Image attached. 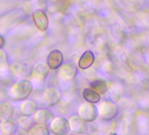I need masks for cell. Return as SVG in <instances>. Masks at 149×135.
Wrapping results in <instances>:
<instances>
[{"label":"cell","instance_id":"23","mask_svg":"<svg viewBox=\"0 0 149 135\" xmlns=\"http://www.w3.org/2000/svg\"><path fill=\"white\" fill-rule=\"evenodd\" d=\"M90 135H100V134H98V133H91Z\"/></svg>","mask_w":149,"mask_h":135},{"label":"cell","instance_id":"14","mask_svg":"<svg viewBox=\"0 0 149 135\" xmlns=\"http://www.w3.org/2000/svg\"><path fill=\"white\" fill-rule=\"evenodd\" d=\"M95 61V55L92 51H85L79 59L78 67L81 70H88Z\"/></svg>","mask_w":149,"mask_h":135},{"label":"cell","instance_id":"1","mask_svg":"<svg viewBox=\"0 0 149 135\" xmlns=\"http://www.w3.org/2000/svg\"><path fill=\"white\" fill-rule=\"evenodd\" d=\"M61 97L62 96L60 90L50 87L34 92L33 94L32 100H33L37 106H40L42 108H52L55 107L60 103Z\"/></svg>","mask_w":149,"mask_h":135},{"label":"cell","instance_id":"22","mask_svg":"<svg viewBox=\"0 0 149 135\" xmlns=\"http://www.w3.org/2000/svg\"><path fill=\"white\" fill-rule=\"evenodd\" d=\"M5 46V40L3 37L0 36V49H2Z\"/></svg>","mask_w":149,"mask_h":135},{"label":"cell","instance_id":"12","mask_svg":"<svg viewBox=\"0 0 149 135\" xmlns=\"http://www.w3.org/2000/svg\"><path fill=\"white\" fill-rule=\"evenodd\" d=\"M19 129L17 120L11 118L0 122V134L1 135H15Z\"/></svg>","mask_w":149,"mask_h":135},{"label":"cell","instance_id":"18","mask_svg":"<svg viewBox=\"0 0 149 135\" xmlns=\"http://www.w3.org/2000/svg\"><path fill=\"white\" fill-rule=\"evenodd\" d=\"M91 88L100 95H104L108 90V85L104 80L97 79L91 83Z\"/></svg>","mask_w":149,"mask_h":135},{"label":"cell","instance_id":"4","mask_svg":"<svg viewBox=\"0 0 149 135\" xmlns=\"http://www.w3.org/2000/svg\"><path fill=\"white\" fill-rule=\"evenodd\" d=\"M49 71V68L45 63H38L33 67L30 76V82L33 84V88L38 89L45 83Z\"/></svg>","mask_w":149,"mask_h":135},{"label":"cell","instance_id":"15","mask_svg":"<svg viewBox=\"0 0 149 135\" xmlns=\"http://www.w3.org/2000/svg\"><path fill=\"white\" fill-rule=\"evenodd\" d=\"M82 97L84 102L91 103L93 104H97L101 100V95L98 94L97 91L90 88H84L82 92Z\"/></svg>","mask_w":149,"mask_h":135},{"label":"cell","instance_id":"3","mask_svg":"<svg viewBox=\"0 0 149 135\" xmlns=\"http://www.w3.org/2000/svg\"><path fill=\"white\" fill-rule=\"evenodd\" d=\"M78 73L77 68L71 62L63 63L57 70L56 79L61 89H66L73 84Z\"/></svg>","mask_w":149,"mask_h":135},{"label":"cell","instance_id":"7","mask_svg":"<svg viewBox=\"0 0 149 135\" xmlns=\"http://www.w3.org/2000/svg\"><path fill=\"white\" fill-rule=\"evenodd\" d=\"M97 118L102 121H111L118 115V107L114 103L109 101H103L97 105Z\"/></svg>","mask_w":149,"mask_h":135},{"label":"cell","instance_id":"16","mask_svg":"<svg viewBox=\"0 0 149 135\" xmlns=\"http://www.w3.org/2000/svg\"><path fill=\"white\" fill-rule=\"evenodd\" d=\"M14 107L8 101L0 103V122L11 118L14 114Z\"/></svg>","mask_w":149,"mask_h":135},{"label":"cell","instance_id":"13","mask_svg":"<svg viewBox=\"0 0 149 135\" xmlns=\"http://www.w3.org/2000/svg\"><path fill=\"white\" fill-rule=\"evenodd\" d=\"M19 113L22 116H26V117H32L35 111L38 109L37 104L33 102V100L32 99H26L24 101H21L19 106Z\"/></svg>","mask_w":149,"mask_h":135},{"label":"cell","instance_id":"10","mask_svg":"<svg viewBox=\"0 0 149 135\" xmlns=\"http://www.w3.org/2000/svg\"><path fill=\"white\" fill-rule=\"evenodd\" d=\"M11 77L8 56L5 51L0 49V82L6 83L10 80Z\"/></svg>","mask_w":149,"mask_h":135},{"label":"cell","instance_id":"21","mask_svg":"<svg viewBox=\"0 0 149 135\" xmlns=\"http://www.w3.org/2000/svg\"><path fill=\"white\" fill-rule=\"evenodd\" d=\"M15 135H29V133H28V131L19 128L17 132L15 133Z\"/></svg>","mask_w":149,"mask_h":135},{"label":"cell","instance_id":"6","mask_svg":"<svg viewBox=\"0 0 149 135\" xmlns=\"http://www.w3.org/2000/svg\"><path fill=\"white\" fill-rule=\"evenodd\" d=\"M50 133L53 135H68L70 134L68 120L63 116H54L47 125Z\"/></svg>","mask_w":149,"mask_h":135},{"label":"cell","instance_id":"8","mask_svg":"<svg viewBox=\"0 0 149 135\" xmlns=\"http://www.w3.org/2000/svg\"><path fill=\"white\" fill-rule=\"evenodd\" d=\"M68 120L69 124L70 133L74 135H82L86 132L88 129V123L81 119L77 114L70 115Z\"/></svg>","mask_w":149,"mask_h":135},{"label":"cell","instance_id":"20","mask_svg":"<svg viewBox=\"0 0 149 135\" xmlns=\"http://www.w3.org/2000/svg\"><path fill=\"white\" fill-rule=\"evenodd\" d=\"M17 123H18L19 128L26 130V131H28L34 125V123L32 119V117H26V116H22V115L17 119Z\"/></svg>","mask_w":149,"mask_h":135},{"label":"cell","instance_id":"19","mask_svg":"<svg viewBox=\"0 0 149 135\" xmlns=\"http://www.w3.org/2000/svg\"><path fill=\"white\" fill-rule=\"evenodd\" d=\"M29 135H51L47 125L34 124L29 130Z\"/></svg>","mask_w":149,"mask_h":135},{"label":"cell","instance_id":"24","mask_svg":"<svg viewBox=\"0 0 149 135\" xmlns=\"http://www.w3.org/2000/svg\"><path fill=\"white\" fill-rule=\"evenodd\" d=\"M68 135H70V134H68Z\"/></svg>","mask_w":149,"mask_h":135},{"label":"cell","instance_id":"9","mask_svg":"<svg viewBox=\"0 0 149 135\" xmlns=\"http://www.w3.org/2000/svg\"><path fill=\"white\" fill-rule=\"evenodd\" d=\"M54 117V114L51 110L40 107V109H37L35 113L32 116V119L34 124L48 125Z\"/></svg>","mask_w":149,"mask_h":135},{"label":"cell","instance_id":"17","mask_svg":"<svg viewBox=\"0 0 149 135\" xmlns=\"http://www.w3.org/2000/svg\"><path fill=\"white\" fill-rule=\"evenodd\" d=\"M33 20L37 27L40 30H46L47 27V19L44 13L36 12L33 13Z\"/></svg>","mask_w":149,"mask_h":135},{"label":"cell","instance_id":"5","mask_svg":"<svg viewBox=\"0 0 149 135\" xmlns=\"http://www.w3.org/2000/svg\"><path fill=\"white\" fill-rule=\"evenodd\" d=\"M77 115L86 123H93L97 119V104L84 102L77 108Z\"/></svg>","mask_w":149,"mask_h":135},{"label":"cell","instance_id":"11","mask_svg":"<svg viewBox=\"0 0 149 135\" xmlns=\"http://www.w3.org/2000/svg\"><path fill=\"white\" fill-rule=\"evenodd\" d=\"M63 54L60 50H53L47 58V65L50 70H57L63 64Z\"/></svg>","mask_w":149,"mask_h":135},{"label":"cell","instance_id":"2","mask_svg":"<svg viewBox=\"0 0 149 135\" xmlns=\"http://www.w3.org/2000/svg\"><path fill=\"white\" fill-rule=\"evenodd\" d=\"M34 90L33 84L28 79H19L14 82L6 90L8 99L13 102H21L28 99Z\"/></svg>","mask_w":149,"mask_h":135}]
</instances>
